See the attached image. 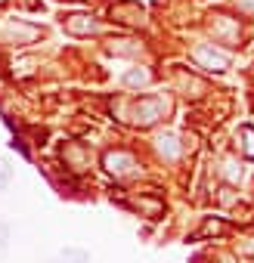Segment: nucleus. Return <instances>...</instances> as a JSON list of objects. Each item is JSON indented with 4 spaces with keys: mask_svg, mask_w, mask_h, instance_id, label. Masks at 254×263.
<instances>
[{
    "mask_svg": "<svg viewBox=\"0 0 254 263\" xmlns=\"http://www.w3.org/2000/svg\"><path fill=\"white\" fill-rule=\"evenodd\" d=\"M13 183V161L0 155V192H7Z\"/></svg>",
    "mask_w": 254,
    "mask_h": 263,
    "instance_id": "7ed1b4c3",
    "label": "nucleus"
},
{
    "mask_svg": "<svg viewBox=\"0 0 254 263\" xmlns=\"http://www.w3.org/2000/svg\"><path fill=\"white\" fill-rule=\"evenodd\" d=\"M220 229H223V226H220L217 220H208V223H205V229H202V235H214V232H220Z\"/></svg>",
    "mask_w": 254,
    "mask_h": 263,
    "instance_id": "6e6552de",
    "label": "nucleus"
},
{
    "mask_svg": "<svg viewBox=\"0 0 254 263\" xmlns=\"http://www.w3.org/2000/svg\"><path fill=\"white\" fill-rule=\"evenodd\" d=\"M7 248H10V223L0 220V257L7 254Z\"/></svg>",
    "mask_w": 254,
    "mask_h": 263,
    "instance_id": "423d86ee",
    "label": "nucleus"
},
{
    "mask_svg": "<svg viewBox=\"0 0 254 263\" xmlns=\"http://www.w3.org/2000/svg\"><path fill=\"white\" fill-rule=\"evenodd\" d=\"M192 59H195L202 68H208V71H226V68H229V59H226L223 53L211 50V47H195Z\"/></svg>",
    "mask_w": 254,
    "mask_h": 263,
    "instance_id": "f03ea898",
    "label": "nucleus"
},
{
    "mask_svg": "<svg viewBox=\"0 0 254 263\" xmlns=\"http://www.w3.org/2000/svg\"><path fill=\"white\" fill-rule=\"evenodd\" d=\"M149 74L146 71H131V74H124V84H146Z\"/></svg>",
    "mask_w": 254,
    "mask_h": 263,
    "instance_id": "0eeeda50",
    "label": "nucleus"
},
{
    "mask_svg": "<svg viewBox=\"0 0 254 263\" xmlns=\"http://www.w3.org/2000/svg\"><path fill=\"white\" fill-rule=\"evenodd\" d=\"M242 140H245V146H242L245 149V158H254V130L251 127L242 130Z\"/></svg>",
    "mask_w": 254,
    "mask_h": 263,
    "instance_id": "39448f33",
    "label": "nucleus"
},
{
    "mask_svg": "<svg viewBox=\"0 0 254 263\" xmlns=\"http://www.w3.org/2000/svg\"><path fill=\"white\" fill-rule=\"evenodd\" d=\"M59 263H90V254L87 251H78V248H65L59 254Z\"/></svg>",
    "mask_w": 254,
    "mask_h": 263,
    "instance_id": "20e7f679",
    "label": "nucleus"
},
{
    "mask_svg": "<svg viewBox=\"0 0 254 263\" xmlns=\"http://www.w3.org/2000/svg\"><path fill=\"white\" fill-rule=\"evenodd\" d=\"M102 167L112 174V177H124V174H131L137 167L134 155L131 152H105L102 155Z\"/></svg>",
    "mask_w": 254,
    "mask_h": 263,
    "instance_id": "f257e3e1",
    "label": "nucleus"
}]
</instances>
